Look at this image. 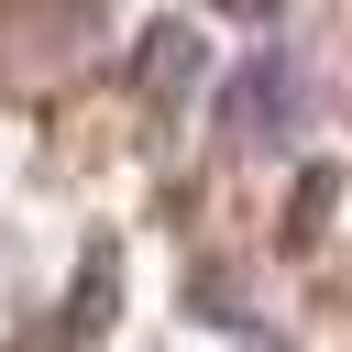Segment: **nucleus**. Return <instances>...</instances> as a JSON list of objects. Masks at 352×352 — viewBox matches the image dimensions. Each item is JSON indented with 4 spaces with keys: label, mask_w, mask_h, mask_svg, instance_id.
<instances>
[{
    "label": "nucleus",
    "mask_w": 352,
    "mask_h": 352,
    "mask_svg": "<svg viewBox=\"0 0 352 352\" xmlns=\"http://www.w3.org/2000/svg\"><path fill=\"white\" fill-rule=\"evenodd\" d=\"M220 11H253V22H264V11H286V0H220Z\"/></svg>",
    "instance_id": "nucleus-1"
}]
</instances>
